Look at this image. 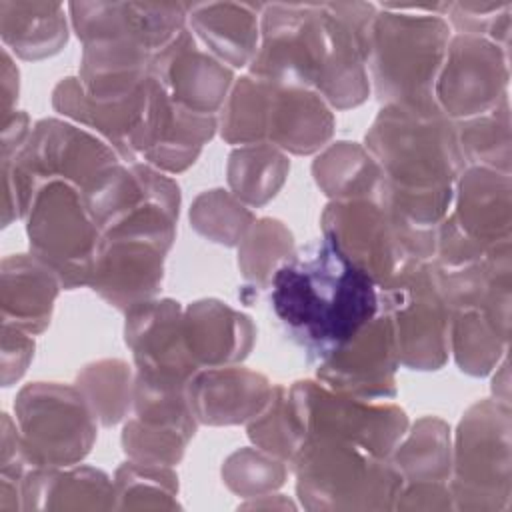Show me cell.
<instances>
[{"instance_id": "44dd1931", "label": "cell", "mask_w": 512, "mask_h": 512, "mask_svg": "<svg viewBox=\"0 0 512 512\" xmlns=\"http://www.w3.org/2000/svg\"><path fill=\"white\" fill-rule=\"evenodd\" d=\"M216 128V116H200L174 106L152 78V106L140 160L158 170L182 172L196 162Z\"/></svg>"}, {"instance_id": "60d3db41", "label": "cell", "mask_w": 512, "mask_h": 512, "mask_svg": "<svg viewBox=\"0 0 512 512\" xmlns=\"http://www.w3.org/2000/svg\"><path fill=\"white\" fill-rule=\"evenodd\" d=\"M2 332V382L4 386H10L24 374L34 354V340L28 332L16 326L2 324Z\"/></svg>"}, {"instance_id": "e575fe53", "label": "cell", "mask_w": 512, "mask_h": 512, "mask_svg": "<svg viewBox=\"0 0 512 512\" xmlns=\"http://www.w3.org/2000/svg\"><path fill=\"white\" fill-rule=\"evenodd\" d=\"M76 388L104 426L120 422L134 400L132 372L122 360H100L86 366L76 378Z\"/></svg>"}, {"instance_id": "d6a6232c", "label": "cell", "mask_w": 512, "mask_h": 512, "mask_svg": "<svg viewBox=\"0 0 512 512\" xmlns=\"http://www.w3.org/2000/svg\"><path fill=\"white\" fill-rule=\"evenodd\" d=\"M294 254L292 232L274 218L254 220L238 244V266L246 288L264 290L274 272Z\"/></svg>"}, {"instance_id": "ac0fdd59", "label": "cell", "mask_w": 512, "mask_h": 512, "mask_svg": "<svg viewBox=\"0 0 512 512\" xmlns=\"http://www.w3.org/2000/svg\"><path fill=\"white\" fill-rule=\"evenodd\" d=\"M150 76L174 106L200 116H216L234 80L232 70L204 52L186 28L152 58Z\"/></svg>"}, {"instance_id": "5b68a950", "label": "cell", "mask_w": 512, "mask_h": 512, "mask_svg": "<svg viewBox=\"0 0 512 512\" xmlns=\"http://www.w3.org/2000/svg\"><path fill=\"white\" fill-rule=\"evenodd\" d=\"M290 464L298 498L308 510L394 508L402 486L390 458L328 438H306Z\"/></svg>"}, {"instance_id": "4dcf8cb0", "label": "cell", "mask_w": 512, "mask_h": 512, "mask_svg": "<svg viewBox=\"0 0 512 512\" xmlns=\"http://www.w3.org/2000/svg\"><path fill=\"white\" fill-rule=\"evenodd\" d=\"M290 162L272 144L240 146L228 160L230 192L250 208L264 206L282 188Z\"/></svg>"}, {"instance_id": "cb8c5ba5", "label": "cell", "mask_w": 512, "mask_h": 512, "mask_svg": "<svg viewBox=\"0 0 512 512\" xmlns=\"http://www.w3.org/2000/svg\"><path fill=\"white\" fill-rule=\"evenodd\" d=\"M182 328L196 366L218 368L244 360L254 344L252 320L218 300H198L184 310Z\"/></svg>"}, {"instance_id": "e0dca14e", "label": "cell", "mask_w": 512, "mask_h": 512, "mask_svg": "<svg viewBox=\"0 0 512 512\" xmlns=\"http://www.w3.org/2000/svg\"><path fill=\"white\" fill-rule=\"evenodd\" d=\"M398 364L390 320L378 312L346 344L316 364V376L336 392L362 400H386L396 396Z\"/></svg>"}, {"instance_id": "3957f363", "label": "cell", "mask_w": 512, "mask_h": 512, "mask_svg": "<svg viewBox=\"0 0 512 512\" xmlns=\"http://www.w3.org/2000/svg\"><path fill=\"white\" fill-rule=\"evenodd\" d=\"M384 180L400 188H448L466 170L456 124L436 100L384 104L366 134Z\"/></svg>"}, {"instance_id": "603a6c76", "label": "cell", "mask_w": 512, "mask_h": 512, "mask_svg": "<svg viewBox=\"0 0 512 512\" xmlns=\"http://www.w3.org/2000/svg\"><path fill=\"white\" fill-rule=\"evenodd\" d=\"M332 132L334 116L316 90L268 84L264 144L282 152L312 154L330 140Z\"/></svg>"}, {"instance_id": "ffe728a7", "label": "cell", "mask_w": 512, "mask_h": 512, "mask_svg": "<svg viewBox=\"0 0 512 512\" xmlns=\"http://www.w3.org/2000/svg\"><path fill=\"white\" fill-rule=\"evenodd\" d=\"M274 386L260 372L242 366L198 370L186 384V398L194 418L222 426L250 422L270 402Z\"/></svg>"}, {"instance_id": "484cf974", "label": "cell", "mask_w": 512, "mask_h": 512, "mask_svg": "<svg viewBox=\"0 0 512 512\" xmlns=\"http://www.w3.org/2000/svg\"><path fill=\"white\" fill-rule=\"evenodd\" d=\"M262 10L264 4H192L188 20L214 58L238 68L250 64L258 50Z\"/></svg>"}, {"instance_id": "6da1fadb", "label": "cell", "mask_w": 512, "mask_h": 512, "mask_svg": "<svg viewBox=\"0 0 512 512\" xmlns=\"http://www.w3.org/2000/svg\"><path fill=\"white\" fill-rule=\"evenodd\" d=\"M268 288L274 316L312 366L380 312L378 284L324 236L294 252Z\"/></svg>"}, {"instance_id": "836d02e7", "label": "cell", "mask_w": 512, "mask_h": 512, "mask_svg": "<svg viewBox=\"0 0 512 512\" xmlns=\"http://www.w3.org/2000/svg\"><path fill=\"white\" fill-rule=\"evenodd\" d=\"M458 146L464 162L508 174L510 166V122L508 98L494 110L468 118L456 126Z\"/></svg>"}, {"instance_id": "7a4b0ae2", "label": "cell", "mask_w": 512, "mask_h": 512, "mask_svg": "<svg viewBox=\"0 0 512 512\" xmlns=\"http://www.w3.org/2000/svg\"><path fill=\"white\" fill-rule=\"evenodd\" d=\"M392 6L376 12L370 30L366 68L374 92L384 104L430 102L450 42V26L442 18L448 4Z\"/></svg>"}, {"instance_id": "8d00e7d4", "label": "cell", "mask_w": 512, "mask_h": 512, "mask_svg": "<svg viewBox=\"0 0 512 512\" xmlns=\"http://www.w3.org/2000/svg\"><path fill=\"white\" fill-rule=\"evenodd\" d=\"M190 222L204 238L216 244L236 246L254 222V214L232 192L206 190L194 200Z\"/></svg>"}, {"instance_id": "2e32d148", "label": "cell", "mask_w": 512, "mask_h": 512, "mask_svg": "<svg viewBox=\"0 0 512 512\" xmlns=\"http://www.w3.org/2000/svg\"><path fill=\"white\" fill-rule=\"evenodd\" d=\"M184 310L174 300H148L126 312V344L140 378L168 388H186L200 370L182 328Z\"/></svg>"}, {"instance_id": "7402d4cb", "label": "cell", "mask_w": 512, "mask_h": 512, "mask_svg": "<svg viewBox=\"0 0 512 512\" xmlns=\"http://www.w3.org/2000/svg\"><path fill=\"white\" fill-rule=\"evenodd\" d=\"M456 182V226L484 252L510 244V174L470 166Z\"/></svg>"}, {"instance_id": "d4e9b609", "label": "cell", "mask_w": 512, "mask_h": 512, "mask_svg": "<svg viewBox=\"0 0 512 512\" xmlns=\"http://www.w3.org/2000/svg\"><path fill=\"white\" fill-rule=\"evenodd\" d=\"M62 286L56 272L34 254L2 262V324L38 334L50 324L54 300Z\"/></svg>"}, {"instance_id": "f1b7e54d", "label": "cell", "mask_w": 512, "mask_h": 512, "mask_svg": "<svg viewBox=\"0 0 512 512\" xmlns=\"http://www.w3.org/2000/svg\"><path fill=\"white\" fill-rule=\"evenodd\" d=\"M316 184L332 200H378L384 174L372 154L354 142L328 146L312 164Z\"/></svg>"}, {"instance_id": "f546056e", "label": "cell", "mask_w": 512, "mask_h": 512, "mask_svg": "<svg viewBox=\"0 0 512 512\" xmlns=\"http://www.w3.org/2000/svg\"><path fill=\"white\" fill-rule=\"evenodd\" d=\"M440 418H422L414 430L396 444L390 462L402 482H446L452 474L450 434Z\"/></svg>"}, {"instance_id": "7c38bea8", "label": "cell", "mask_w": 512, "mask_h": 512, "mask_svg": "<svg viewBox=\"0 0 512 512\" xmlns=\"http://www.w3.org/2000/svg\"><path fill=\"white\" fill-rule=\"evenodd\" d=\"M174 234L116 224L100 234L88 286L118 310L154 298L164 276V256Z\"/></svg>"}, {"instance_id": "9c48e42d", "label": "cell", "mask_w": 512, "mask_h": 512, "mask_svg": "<svg viewBox=\"0 0 512 512\" xmlns=\"http://www.w3.org/2000/svg\"><path fill=\"white\" fill-rule=\"evenodd\" d=\"M288 398L304 440H338L390 458L408 428V418L396 404L354 398L322 382H296L288 388Z\"/></svg>"}, {"instance_id": "f35d334b", "label": "cell", "mask_w": 512, "mask_h": 512, "mask_svg": "<svg viewBox=\"0 0 512 512\" xmlns=\"http://www.w3.org/2000/svg\"><path fill=\"white\" fill-rule=\"evenodd\" d=\"M222 478L238 496H266V492H274L284 484L286 462L260 448H242L228 456L222 466Z\"/></svg>"}, {"instance_id": "d590c367", "label": "cell", "mask_w": 512, "mask_h": 512, "mask_svg": "<svg viewBox=\"0 0 512 512\" xmlns=\"http://www.w3.org/2000/svg\"><path fill=\"white\" fill-rule=\"evenodd\" d=\"M178 478L170 466L126 462L114 476V508H176Z\"/></svg>"}, {"instance_id": "277c9868", "label": "cell", "mask_w": 512, "mask_h": 512, "mask_svg": "<svg viewBox=\"0 0 512 512\" xmlns=\"http://www.w3.org/2000/svg\"><path fill=\"white\" fill-rule=\"evenodd\" d=\"M120 156L90 132L54 118L40 120L26 144L2 160L4 224L22 218L36 190L46 182H68L88 190Z\"/></svg>"}, {"instance_id": "5bb4252c", "label": "cell", "mask_w": 512, "mask_h": 512, "mask_svg": "<svg viewBox=\"0 0 512 512\" xmlns=\"http://www.w3.org/2000/svg\"><path fill=\"white\" fill-rule=\"evenodd\" d=\"M326 32V62L316 92L336 108H354L370 92L368 54L374 4H320Z\"/></svg>"}, {"instance_id": "ab89813d", "label": "cell", "mask_w": 512, "mask_h": 512, "mask_svg": "<svg viewBox=\"0 0 512 512\" xmlns=\"http://www.w3.org/2000/svg\"><path fill=\"white\" fill-rule=\"evenodd\" d=\"M510 10V2H488V4H448V14L452 24L460 30V34L482 36L488 34L492 24Z\"/></svg>"}, {"instance_id": "83f0119b", "label": "cell", "mask_w": 512, "mask_h": 512, "mask_svg": "<svg viewBox=\"0 0 512 512\" xmlns=\"http://www.w3.org/2000/svg\"><path fill=\"white\" fill-rule=\"evenodd\" d=\"M0 34L24 60L60 52L68 40L64 6L56 2H0Z\"/></svg>"}, {"instance_id": "ba28073f", "label": "cell", "mask_w": 512, "mask_h": 512, "mask_svg": "<svg viewBox=\"0 0 512 512\" xmlns=\"http://www.w3.org/2000/svg\"><path fill=\"white\" fill-rule=\"evenodd\" d=\"M16 426L30 468L80 462L96 438V416L76 386L34 382L18 392Z\"/></svg>"}, {"instance_id": "8fae6325", "label": "cell", "mask_w": 512, "mask_h": 512, "mask_svg": "<svg viewBox=\"0 0 512 512\" xmlns=\"http://www.w3.org/2000/svg\"><path fill=\"white\" fill-rule=\"evenodd\" d=\"M324 62L320 4H264L250 76L274 86L316 90Z\"/></svg>"}, {"instance_id": "1f68e13d", "label": "cell", "mask_w": 512, "mask_h": 512, "mask_svg": "<svg viewBox=\"0 0 512 512\" xmlns=\"http://www.w3.org/2000/svg\"><path fill=\"white\" fill-rule=\"evenodd\" d=\"M508 348L504 334L480 308L450 310V352L462 372L488 374Z\"/></svg>"}, {"instance_id": "74e56055", "label": "cell", "mask_w": 512, "mask_h": 512, "mask_svg": "<svg viewBox=\"0 0 512 512\" xmlns=\"http://www.w3.org/2000/svg\"><path fill=\"white\" fill-rule=\"evenodd\" d=\"M250 440L264 452L290 464L304 438L290 406L288 388L274 386L270 402L248 424Z\"/></svg>"}, {"instance_id": "8992f818", "label": "cell", "mask_w": 512, "mask_h": 512, "mask_svg": "<svg viewBox=\"0 0 512 512\" xmlns=\"http://www.w3.org/2000/svg\"><path fill=\"white\" fill-rule=\"evenodd\" d=\"M380 312L390 320L398 362L438 370L450 352V306L434 262L402 268L378 288Z\"/></svg>"}, {"instance_id": "b9f144b4", "label": "cell", "mask_w": 512, "mask_h": 512, "mask_svg": "<svg viewBox=\"0 0 512 512\" xmlns=\"http://www.w3.org/2000/svg\"><path fill=\"white\" fill-rule=\"evenodd\" d=\"M2 64H4V70H2V78H4V118L10 116V106H12V100L14 96L18 98V70L12 66L10 62V54L8 50L4 48L2 52Z\"/></svg>"}, {"instance_id": "9a60e30c", "label": "cell", "mask_w": 512, "mask_h": 512, "mask_svg": "<svg viewBox=\"0 0 512 512\" xmlns=\"http://www.w3.org/2000/svg\"><path fill=\"white\" fill-rule=\"evenodd\" d=\"M320 222L324 238L378 288L410 266L394 224L376 200H332Z\"/></svg>"}, {"instance_id": "d6986e66", "label": "cell", "mask_w": 512, "mask_h": 512, "mask_svg": "<svg viewBox=\"0 0 512 512\" xmlns=\"http://www.w3.org/2000/svg\"><path fill=\"white\" fill-rule=\"evenodd\" d=\"M190 4L140 2H72L70 18L84 44L100 40H132L154 56L186 26Z\"/></svg>"}, {"instance_id": "52a82bcc", "label": "cell", "mask_w": 512, "mask_h": 512, "mask_svg": "<svg viewBox=\"0 0 512 512\" xmlns=\"http://www.w3.org/2000/svg\"><path fill=\"white\" fill-rule=\"evenodd\" d=\"M454 508L504 510L510 500L508 404L484 400L462 418L452 460Z\"/></svg>"}, {"instance_id": "4316f807", "label": "cell", "mask_w": 512, "mask_h": 512, "mask_svg": "<svg viewBox=\"0 0 512 512\" xmlns=\"http://www.w3.org/2000/svg\"><path fill=\"white\" fill-rule=\"evenodd\" d=\"M22 510L30 508H114V482L94 468L82 466L30 468L20 482Z\"/></svg>"}, {"instance_id": "4fadbf2b", "label": "cell", "mask_w": 512, "mask_h": 512, "mask_svg": "<svg viewBox=\"0 0 512 512\" xmlns=\"http://www.w3.org/2000/svg\"><path fill=\"white\" fill-rule=\"evenodd\" d=\"M508 52L484 36L450 38L434 84V100L450 118H474L494 110L506 96Z\"/></svg>"}, {"instance_id": "30bf717a", "label": "cell", "mask_w": 512, "mask_h": 512, "mask_svg": "<svg viewBox=\"0 0 512 512\" xmlns=\"http://www.w3.org/2000/svg\"><path fill=\"white\" fill-rule=\"evenodd\" d=\"M26 218L32 254L56 272L62 288L88 284L100 230L82 192L68 182H46L36 190Z\"/></svg>"}]
</instances>
